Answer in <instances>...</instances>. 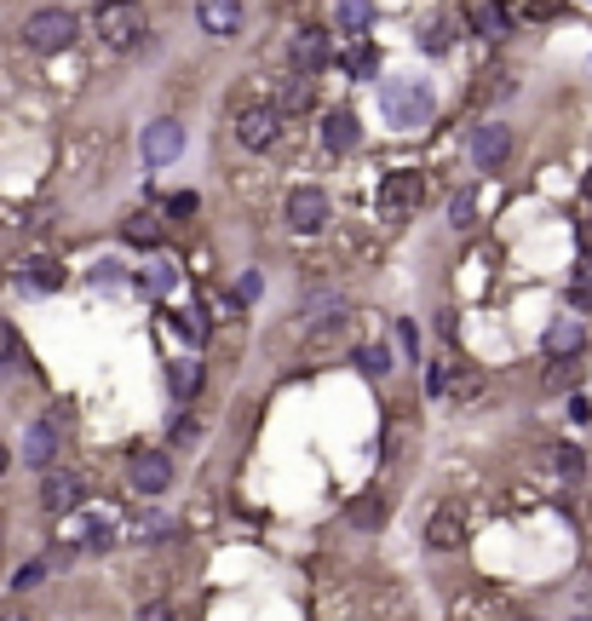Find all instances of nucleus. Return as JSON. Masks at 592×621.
Masks as SVG:
<instances>
[{"instance_id": "f257e3e1", "label": "nucleus", "mask_w": 592, "mask_h": 621, "mask_svg": "<svg viewBox=\"0 0 592 621\" xmlns=\"http://www.w3.org/2000/svg\"><path fill=\"white\" fill-rule=\"evenodd\" d=\"M380 110H386L391 127H409V133H420V127H432L437 115V98L426 81H386L380 87Z\"/></svg>"}, {"instance_id": "f03ea898", "label": "nucleus", "mask_w": 592, "mask_h": 621, "mask_svg": "<svg viewBox=\"0 0 592 621\" xmlns=\"http://www.w3.org/2000/svg\"><path fill=\"white\" fill-rule=\"evenodd\" d=\"M75 35H81V18L64 12V6H46V12H35V18L23 23V46L29 52H64Z\"/></svg>"}, {"instance_id": "7ed1b4c3", "label": "nucleus", "mask_w": 592, "mask_h": 621, "mask_svg": "<svg viewBox=\"0 0 592 621\" xmlns=\"http://www.w3.org/2000/svg\"><path fill=\"white\" fill-rule=\"evenodd\" d=\"M92 23H98V35H104L110 46H138L144 35H150V29H144V12H138V0H104Z\"/></svg>"}, {"instance_id": "20e7f679", "label": "nucleus", "mask_w": 592, "mask_h": 621, "mask_svg": "<svg viewBox=\"0 0 592 621\" xmlns=\"http://www.w3.org/2000/svg\"><path fill=\"white\" fill-rule=\"evenodd\" d=\"M276 127H282V110L276 104H236V144L242 150H271Z\"/></svg>"}, {"instance_id": "39448f33", "label": "nucleus", "mask_w": 592, "mask_h": 621, "mask_svg": "<svg viewBox=\"0 0 592 621\" xmlns=\"http://www.w3.org/2000/svg\"><path fill=\"white\" fill-rule=\"evenodd\" d=\"M127 483H133V495H167L173 489V460L161 449H138L127 460Z\"/></svg>"}, {"instance_id": "423d86ee", "label": "nucleus", "mask_w": 592, "mask_h": 621, "mask_svg": "<svg viewBox=\"0 0 592 621\" xmlns=\"http://www.w3.org/2000/svg\"><path fill=\"white\" fill-rule=\"evenodd\" d=\"M288 225L294 230H322L328 225V196H322L317 184H294V190H288Z\"/></svg>"}, {"instance_id": "0eeeda50", "label": "nucleus", "mask_w": 592, "mask_h": 621, "mask_svg": "<svg viewBox=\"0 0 592 621\" xmlns=\"http://www.w3.org/2000/svg\"><path fill=\"white\" fill-rule=\"evenodd\" d=\"M426 547L432 552H460L466 547V518H460L455 506H432V518H426Z\"/></svg>"}, {"instance_id": "6e6552de", "label": "nucleus", "mask_w": 592, "mask_h": 621, "mask_svg": "<svg viewBox=\"0 0 592 621\" xmlns=\"http://www.w3.org/2000/svg\"><path fill=\"white\" fill-rule=\"evenodd\" d=\"M179 150H184V127H179V121H150V127H144V161H150V167L179 161Z\"/></svg>"}, {"instance_id": "1a4fd4ad", "label": "nucleus", "mask_w": 592, "mask_h": 621, "mask_svg": "<svg viewBox=\"0 0 592 621\" xmlns=\"http://www.w3.org/2000/svg\"><path fill=\"white\" fill-rule=\"evenodd\" d=\"M41 506L52 512V518L75 512V506H81V478H75V472H52V466H46V478H41Z\"/></svg>"}, {"instance_id": "9d476101", "label": "nucleus", "mask_w": 592, "mask_h": 621, "mask_svg": "<svg viewBox=\"0 0 592 621\" xmlns=\"http://www.w3.org/2000/svg\"><path fill=\"white\" fill-rule=\"evenodd\" d=\"M414 207H420V173H391V179L380 184V213H386V219H403Z\"/></svg>"}, {"instance_id": "9b49d317", "label": "nucleus", "mask_w": 592, "mask_h": 621, "mask_svg": "<svg viewBox=\"0 0 592 621\" xmlns=\"http://www.w3.org/2000/svg\"><path fill=\"white\" fill-rule=\"evenodd\" d=\"M196 23H202L207 35L230 41V35H242V0H202L196 6Z\"/></svg>"}, {"instance_id": "f8f14e48", "label": "nucleus", "mask_w": 592, "mask_h": 621, "mask_svg": "<svg viewBox=\"0 0 592 621\" xmlns=\"http://www.w3.org/2000/svg\"><path fill=\"white\" fill-rule=\"evenodd\" d=\"M506 150H512V133H506L501 121H483L478 138H472V161H478L483 173H495V167L506 161Z\"/></svg>"}, {"instance_id": "ddd939ff", "label": "nucleus", "mask_w": 592, "mask_h": 621, "mask_svg": "<svg viewBox=\"0 0 592 621\" xmlns=\"http://www.w3.org/2000/svg\"><path fill=\"white\" fill-rule=\"evenodd\" d=\"M587 380V351H570V357H552L547 374H541V391H575Z\"/></svg>"}, {"instance_id": "4468645a", "label": "nucleus", "mask_w": 592, "mask_h": 621, "mask_svg": "<svg viewBox=\"0 0 592 621\" xmlns=\"http://www.w3.org/2000/svg\"><path fill=\"white\" fill-rule=\"evenodd\" d=\"M357 138H363L357 115H351V110H328V121H322V144H328L334 156H351V150H357Z\"/></svg>"}, {"instance_id": "2eb2a0df", "label": "nucleus", "mask_w": 592, "mask_h": 621, "mask_svg": "<svg viewBox=\"0 0 592 621\" xmlns=\"http://www.w3.org/2000/svg\"><path fill=\"white\" fill-rule=\"evenodd\" d=\"M317 104V81L305 75V69H294L288 81H282V92H276V110L282 115H299V110H311Z\"/></svg>"}, {"instance_id": "dca6fc26", "label": "nucleus", "mask_w": 592, "mask_h": 621, "mask_svg": "<svg viewBox=\"0 0 592 621\" xmlns=\"http://www.w3.org/2000/svg\"><path fill=\"white\" fill-rule=\"evenodd\" d=\"M52 455H58V426H52V420H35V426L23 432V460H29V466H52Z\"/></svg>"}, {"instance_id": "f3484780", "label": "nucleus", "mask_w": 592, "mask_h": 621, "mask_svg": "<svg viewBox=\"0 0 592 621\" xmlns=\"http://www.w3.org/2000/svg\"><path fill=\"white\" fill-rule=\"evenodd\" d=\"M328 58H334V46H328L322 29H294V64L299 69H322Z\"/></svg>"}, {"instance_id": "a211bd4d", "label": "nucleus", "mask_w": 592, "mask_h": 621, "mask_svg": "<svg viewBox=\"0 0 592 621\" xmlns=\"http://www.w3.org/2000/svg\"><path fill=\"white\" fill-rule=\"evenodd\" d=\"M455 41H460V12H437V18H426V29H420V46H426V52H449Z\"/></svg>"}, {"instance_id": "6ab92c4d", "label": "nucleus", "mask_w": 592, "mask_h": 621, "mask_svg": "<svg viewBox=\"0 0 592 621\" xmlns=\"http://www.w3.org/2000/svg\"><path fill=\"white\" fill-rule=\"evenodd\" d=\"M547 351L552 357H570V351H587V317H564L558 328L547 334Z\"/></svg>"}, {"instance_id": "aec40b11", "label": "nucleus", "mask_w": 592, "mask_h": 621, "mask_svg": "<svg viewBox=\"0 0 592 621\" xmlns=\"http://www.w3.org/2000/svg\"><path fill=\"white\" fill-rule=\"evenodd\" d=\"M121 236H127L133 248H156V242H161V219L138 207V213H127V219H121Z\"/></svg>"}, {"instance_id": "412c9836", "label": "nucleus", "mask_w": 592, "mask_h": 621, "mask_svg": "<svg viewBox=\"0 0 592 621\" xmlns=\"http://www.w3.org/2000/svg\"><path fill=\"white\" fill-rule=\"evenodd\" d=\"M345 518H351L357 529H380V524H386V495H380V489H368L363 501L345 506Z\"/></svg>"}, {"instance_id": "4be33fe9", "label": "nucleus", "mask_w": 592, "mask_h": 621, "mask_svg": "<svg viewBox=\"0 0 592 621\" xmlns=\"http://www.w3.org/2000/svg\"><path fill=\"white\" fill-rule=\"evenodd\" d=\"M345 334H351V317H345V311H334V317H322L317 328H311V340H305V351H328V345H340Z\"/></svg>"}, {"instance_id": "5701e85b", "label": "nucleus", "mask_w": 592, "mask_h": 621, "mask_svg": "<svg viewBox=\"0 0 592 621\" xmlns=\"http://www.w3.org/2000/svg\"><path fill=\"white\" fill-rule=\"evenodd\" d=\"M196 391H202V363H196V357H179V363H173V397L190 403Z\"/></svg>"}, {"instance_id": "b1692460", "label": "nucleus", "mask_w": 592, "mask_h": 621, "mask_svg": "<svg viewBox=\"0 0 592 621\" xmlns=\"http://www.w3.org/2000/svg\"><path fill=\"white\" fill-rule=\"evenodd\" d=\"M23 282H29V288H41V294H52V288H64V265H52V259H35V265L23 271Z\"/></svg>"}, {"instance_id": "393cba45", "label": "nucleus", "mask_w": 592, "mask_h": 621, "mask_svg": "<svg viewBox=\"0 0 592 621\" xmlns=\"http://www.w3.org/2000/svg\"><path fill=\"white\" fill-rule=\"evenodd\" d=\"M368 23H374V0H340V29L363 35Z\"/></svg>"}, {"instance_id": "a878e982", "label": "nucleus", "mask_w": 592, "mask_h": 621, "mask_svg": "<svg viewBox=\"0 0 592 621\" xmlns=\"http://www.w3.org/2000/svg\"><path fill=\"white\" fill-rule=\"evenodd\" d=\"M570 311H575V317H587V311H592V271H581L570 282Z\"/></svg>"}, {"instance_id": "bb28decb", "label": "nucleus", "mask_w": 592, "mask_h": 621, "mask_svg": "<svg viewBox=\"0 0 592 621\" xmlns=\"http://www.w3.org/2000/svg\"><path fill=\"white\" fill-rule=\"evenodd\" d=\"M472 23H478V35H489V41H495V35L506 29V12H501V6H478V12H472Z\"/></svg>"}, {"instance_id": "cd10ccee", "label": "nucleus", "mask_w": 592, "mask_h": 621, "mask_svg": "<svg viewBox=\"0 0 592 621\" xmlns=\"http://www.w3.org/2000/svg\"><path fill=\"white\" fill-rule=\"evenodd\" d=\"M357 363H363L368 374H386V368H391V351H380V345H363V351H357Z\"/></svg>"}, {"instance_id": "c85d7f7f", "label": "nucleus", "mask_w": 592, "mask_h": 621, "mask_svg": "<svg viewBox=\"0 0 592 621\" xmlns=\"http://www.w3.org/2000/svg\"><path fill=\"white\" fill-rule=\"evenodd\" d=\"M138 621H179V610H173L167 598H150V604L138 610Z\"/></svg>"}, {"instance_id": "c756f323", "label": "nucleus", "mask_w": 592, "mask_h": 621, "mask_svg": "<svg viewBox=\"0 0 592 621\" xmlns=\"http://www.w3.org/2000/svg\"><path fill=\"white\" fill-rule=\"evenodd\" d=\"M0 363H18V334H12V322H0Z\"/></svg>"}, {"instance_id": "7c9ffc66", "label": "nucleus", "mask_w": 592, "mask_h": 621, "mask_svg": "<svg viewBox=\"0 0 592 621\" xmlns=\"http://www.w3.org/2000/svg\"><path fill=\"white\" fill-rule=\"evenodd\" d=\"M449 213H455L449 225H472V190H460V196H455V207H449Z\"/></svg>"}, {"instance_id": "2f4dec72", "label": "nucleus", "mask_w": 592, "mask_h": 621, "mask_svg": "<svg viewBox=\"0 0 592 621\" xmlns=\"http://www.w3.org/2000/svg\"><path fill=\"white\" fill-rule=\"evenodd\" d=\"M374 64H380V58H374V46H363V52H351V75H374Z\"/></svg>"}, {"instance_id": "473e14b6", "label": "nucleus", "mask_w": 592, "mask_h": 621, "mask_svg": "<svg viewBox=\"0 0 592 621\" xmlns=\"http://www.w3.org/2000/svg\"><path fill=\"white\" fill-rule=\"evenodd\" d=\"M41 575H46V564H23V570H18V581H12V587H18V593H29V587H35Z\"/></svg>"}, {"instance_id": "72a5a7b5", "label": "nucleus", "mask_w": 592, "mask_h": 621, "mask_svg": "<svg viewBox=\"0 0 592 621\" xmlns=\"http://www.w3.org/2000/svg\"><path fill=\"white\" fill-rule=\"evenodd\" d=\"M397 345H403V357H414V345H420V334H414V322H397Z\"/></svg>"}, {"instance_id": "f704fd0d", "label": "nucleus", "mask_w": 592, "mask_h": 621, "mask_svg": "<svg viewBox=\"0 0 592 621\" xmlns=\"http://www.w3.org/2000/svg\"><path fill=\"white\" fill-rule=\"evenodd\" d=\"M167 213H179V219H190V213H196V196H190V190H184V196H173V207H167Z\"/></svg>"}, {"instance_id": "c9c22d12", "label": "nucleus", "mask_w": 592, "mask_h": 621, "mask_svg": "<svg viewBox=\"0 0 592 621\" xmlns=\"http://www.w3.org/2000/svg\"><path fill=\"white\" fill-rule=\"evenodd\" d=\"M173 437H179V443H196V437H202V426H196V420H179V426H173Z\"/></svg>"}, {"instance_id": "e433bc0d", "label": "nucleus", "mask_w": 592, "mask_h": 621, "mask_svg": "<svg viewBox=\"0 0 592 621\" xmlns=\"http://www.w3.org/2000/svg\"><path fill=\"white\" fill-rule=\"evenodd\" d=\"M581 248L592 253V219H581Z\"/></svg>"}, {"instance_id": "4c0bfd02", "label": "nucleus", "mask_w": 592, "mask_h": 621, "mask_svg": "<svg viewBox=\"0 0 592 621\" xmlns=\"http://www.w3.org/2000/svg\"><path fill=\"white\" fill-rule=\"evenodd\" d=\"M581 196H587V202H592V167H587V179H581Z\"/></svg>"}, {"instance_id": "58836bf2", "label": "nucleus", "mask_w": 592, "mask_h": 621, "mask_svg": "<svg viewBox=\"0 0 592 621\" xmlns=\"http://www.w3.org/2000/svg\"><path fill=\"white\" fill-rule=\"evenodd\" d=\"M0 621H29V616H18V610H0Z\"/></svg>"}, {"instance_id": "ea45409f", "label": "nucleus", "mask_w": 592, "mask_h": 621, "mask_svg": "<svg viewBox=\"0 0 592 621\" xmlns=\"http://www.w3.org/2000/svg\"><path fill=\"white\" fill-rule=\"evenodd\" d=\"M6 466H12V455H6V443H0V472H6Z\"/></svg>"}]
</instances>
